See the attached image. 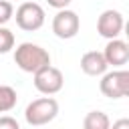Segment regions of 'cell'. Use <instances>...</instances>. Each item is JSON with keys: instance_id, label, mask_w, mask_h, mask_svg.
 Here are the masks:
<instances>
[{"instance_id": "1", "label": "cell", "mask_w": 129, "mask_h": 129, "mask_svg": "<svg viewBox=\"0 0 129 129\" xmlns=\"http://www.w3.org/2000/svg\"><path fill=\"white\" fill-rule=\"evenodd\" d=\"M14 62L24 73H36L38 69L50 64V54L46 48L34 42H22L14 50Z\"/></svg>"}, {"instance_id": "2", "label": "cell", "mask_w": 129, "mask_h": 129, "mask_svg": "<svg viewBox=\"0 0 129 129\" xmlns=\"http://www.w3.org/2000/svg\"><path fill=\"white\" fill-rule=\"evenodd\" d=\"M56 115H58V101L54 97H50V95L40 97V99H34L24 109V119L32 127L46 125V123L54 121Z\"/></svg>"}, {"instance_id": "3", "label": "cell", "mask_w": 129, "mask_h": 129, "mask_svg": "<svg viewBox=\"0 0 129 129\" xmlns=\"http://www.w3.org/2000/svg\"><path fill=\"white\" fill-rule=\"evenodd\" d=\"M99 89L107 99H123L129 95V71L125 69H115L105 75H101Z\"/></svg>"}, {"instance_id": "4", "label": "cell", "mask_w": 129, "mask_h": 129, "mask_svg": "<svg viewBox=\"0 0 129 129\" xmlns=\"http://www.w3.org/2000/svg\"><path fill=\"white\" fill-rule=\"evenodd\" d=\"M44 20H46L44 8L36 2H22L16 8V24H18V28H22L26 32H34V30L42 28Z\"/></svg>"}, {"instance_id": "5", "label": "cell", "mask_w": 129, "mask_h": 129, "mask_svg": "<svg viewBox=\"0 0 129 129\" xmlns=\"http://www.w3.org/2000/svg\"><path fill=\"white\" fill-rule=\"evenodd\" d=\"M32 75H34V87L42 95H56L64 85V77H62L60 69H56L52 64H46Z\"/></svg>"}, {"instance_id": "6", "label": "cell", "mask_w": 129, "mask_h": 129, "mask_svg": "<svg viewBox=\"0 0 129 129\" xmlns=\"http://www.w3.org/2000/svg\"><path fill=\"white\" fill-rule=\"evenodd\" d=\"M79 28H81V20H79V14L75 10L62 8L52 18V32L58 38H62V40L75 38L77 32H79Z\"/></svg>"}, {"instance_id": "7", "label": "cell", "mask_w": 129, "mask_h": 129, "mask_svg": "<svg viewBox=\"0 0 129 129\" xmlns=\"http://www.w3.org/2000/svg\"><path fill=\"white\" fill-rule=\"evenodd\" d=\"M123 26H125L123 14L119 10H113V8L103 10L101 16H99V20H97V32L103 38H107V40L119 38V34L123 32Z\"/></svg>"}, {"instance_id": "8", "label": "cell", "mask_w": 129, "mask_h": 129, "mask_svg": "<svg viewBox=\"0 0 129 129\" xmlns=\"http://www.w3.org/2000/svg\"><path fill=\"white\" fill-rule=\"evenodd\" d=\"M103 56L109 67H123L129 60V44L121 38H111L103 50Z\"/></svg>"}, {"instance_id": "9", "label": "cell", "mask_w": 129, "mask_h": 129, "mask_svg": "<svg viewBox=\"0 0 129 129\" xmlns=\"http://www.w3.org/2000/svg\"><path fill=\"white\" fill-rule=\"evenodd\" d=\"M107 69H109V64H107L103 52H99V50H89L81 56V71L89 77H101L107 73Z\"/></svg>"}, {"instance_id": "10", "label": "cell", "mask_w": 129, "mask_h": 129, "mask_svg": "<svg viewBox=\"0 0 129 129\" xmlns=\"http://www.w3.org/2000/svg\"><path fill=\"white\" fill-rule=\"evenodd\" d=\"M111 121L103 111H89L83 119V129H109Z\"/></svg>"}, {"instance_id": "11", "label": "cell", "mask_w": 129, "mask_h": 129, "mask_svg": "<svg viewBox=\"0 0 129 129\" xmlns=\"http://www.w3.org/2000/svg\"><path fill=\"white\" fill-rule=\"evenodd\" d=\"M16 101H18V95L12 87L8 85H0V113H8L16 107Z\"/></svg>"}, {"instance_id": "12", "label": "cell", "mask_w": 129, "mask_h": 129, "mask_svg": "<svg viewBox=\"0 0 129 129\" xmlns=\"http://www.w3.org/2000/svg\"><path fill=\"white\" fill-rule=\"evenodd\" d=\"M14 48V34L10 28L0 26V54H6Z\"/></svg>"}, {"instance_id": "13", "label": "cell", "mask_w": 129, "mask_h": 129, "mask_svg": "<svg viewBox=\"0 0 129 129\" xmlns=\"http://www.w3.org/2000/svg\"><path fill=\"white\" fill-rule=\"evenodd\" d=\"M14 16V6L10 0H0V26H4Z\"/></svg>"}, {"instance_id": "14", "label": "cell", "mask_w": 129, "mask_h": 129, "mask_svg": "<svg viewBox=\"0 0 129 129\" xmlns=\"http://www.w3.org/2000/svg\"><path fill=\"white\" fill-rule=\"evenodd\" d=\"M0 129H20V125H18V121H16L14 117L2 115V117H0Z\"/></svg>"}, {"instance_id": "15", "label": "cell", "mask_w": 129, "mask_h": 129, "mask_svg": "<svg viewBox=\"0 0 129 129\" xmlns=\"http://www.w3.org/2000/svg\"><path fill=\"white\" fill-rule=\"evenodd\" d=\"M46 2H48V6H52L56 10H62V8H69V4L73 0H46Z\"/></svg>"}, {"instance_id": "16", "label": "cell", "mask_w": 129, "mask_h": 129, "mask_svg": "<svg viewBox=\"0 0 129 129\" xmlns=\"http://www.w3.org/2000/svg\"><path fill=\"white\" fill-rule=\"evenodd\" d=\"M109 129H129V119L121 117V119H117L113 125H109Z\"/></svg>"}]
</instances>
